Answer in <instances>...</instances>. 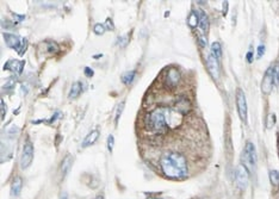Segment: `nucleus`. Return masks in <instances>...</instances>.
I'll use <instances>...</instances> for the list:
<instances>
[{
    "label": "nucleus",
    "instance_id": "393cba45",
    "mask_svg": "<svg viewBox=\"0 0 279 199\" xmlns=\"http://www.w3.org/2000/svg\"><path fill=\"white\" fill-rule=\"evenodd\" d=\"M46 44H48V51H50V53H55L59 50V46L53 41H48Z\"/></svg>",
    "mask_w": 279,
    "mask_h": 199
},
{
    "label": "nucleus",
    "instance_id": "6ab92c4d",
    "mask_svg": "<svg viewBox=\"0 0 279 199\" xmlns=\"http://www.w3.org/2000/svg\"><path fill=\"white\" fill-rule=\"evenodd\" d=\"M211 54H213L217 59H221V56H222V46H221V44H219L218 42H215V43H213V46H211V51H210Z\"/></svg>",
    "mask_w": 279,
    "mask_h": 199
},
{
    "label": "nucleus",
    "instance_id": "cd10ccee",
    "mask_svg": "<svg viewBox=\"0 0 279 199\" xmlns=\"http://www.w3.org/2000/svg\"><path fill=\"white\" fill-rule=\"evenodd\" d=\"M0 109H1V119H4L5 118V114H6L7 107H6V104L2 100H1V106H0Z\"/></svg>",
    "mask_w": 279,
    "mask_h": 199
},
{
    "label": "nucleus",
    "instance_id": "4be33fe9",
    "mask_svg": "<svg viewBox=\"0 0 279 199\" xmlns=\"http://www.w3.org/2000/svg\"><path fill=\"white\" fill-rule=\"evenodd\" d=\"M273 82H274V86L279 85V65L273 66Z\"/></svg>",
    "mask_w": 279,
    "mask_h": 199
},
{
    "label": "nucleus",
    "instance_id": "39448f33",
    "mask_svg": "<svg viewBox=\"0 0 279 199\" xmlns=\"http://www.w3.org/2000/svg\"><path fill=\"white\" fill-rule=\"evenodd\" d=\"M236 107H237V112L239 117L243 123L247 122V101L245 93L241 88L236 90Z\"/></svg>",
    "mask_w": 279,
    "mask_h": 199
},
{
    "label": "nucleus",
    "instance_id": "473e14b6",
    "mask_svg": "<svg viewBox=\"0 0 279 199\" xmlns=\"http://www.w3.org/2000/svg\"><path fill=\"white\" fill-rule=\"evenodd\" d=\"M59 114H60V113H59V112H56V113H55V114H54V117H53V118H51V119L49 120V123H53L54 120H55V119H56V118H57V117H59Z\"/></svg>",
    "mask_w": 279,
    "mask_h": 199
},
{
    "label": "nucleus",
    "instance_id": "9b49d317",
    "mask_svg": "<svg viewBox=\"0 0 279 199\" xmlns=\"http://www.w3.org/2000/svg\"><path fill=\"white\" fill-rule=\"evenodd\" d=\"M4 40L6 42V44L12 49H16L18 53H20V46H22V41L18 36L12 35V33H4Z\"/></svg>",
    "mask_w": 279,
    "mask_h": 199
},
{
    "label": "nucleus",
    "instance_id": "c756f323",
    "mask_svg": "<svg viewBox=\"0 0 279 199\" xmlns=\"http://www.w3.org/2000/svg\"><path fill=\"white\" fill-rule=\"evenodd\" d=\"M105 27H106V29H109V30H111V31H112L113 29H115V27H113L112 20L110 19V18H107L106 22H105Z\"/></svg>",
    "mask_w": 279,
    "mask_h": 199
},
{
    "label": "nucleus",
    "instance_id": "4468645a",
    "mask_svg": "<svg viewBox=\"0 0 279 199\" xmlns=\"http://www.w3.org/2000/svg\"><path fill=\"white\" fill-rule=\"evenodd\" d=\"M99 138V131L98 130H93L91 133H88L85 139L82 141V147L84 148H87V147L90 146H93L95 142H97V139Z\"/></svg>",
    "mask_w": 279,
    "mask_h": 199
},
{
    "label": "nucleus",
    "instance_id": "aec40b11",
    "mask_svg": "<svg viewBox=\"0 0 279 199\" xmlns=\"http://www.w3.org/2000/svg\"><path fill=\"white\" fill-rule=\"evenodd\" d=\"M187 23H188V25L191 27H196L198 25V23H199V19H198V16L196 13V11H193L192 13L190 14V17H188V19H187Z\"/></svg>",
    "mask_w": 279,
    "mask_h": 199
},
{
    "label": "nucleus",
    "instance_id": "20e7f679",
    "mask_svg": "<svg viewBox=\"0 0 279 199\" xmlns=\"http://www.w3.org/2000/svg\"><path fill=\"white\" fill-rule=\"evenodd\" d=\"M33 159V144L29 138H27L24 147H23V153L20 156V167L22 169H27L31 165Z\"/></svg>",
    "mask_w": 279,
    "mask_h": 199
},
{
    "label": "nucleus",
    "instance_id": "ddd939ff",
    "mask_svg": "<svg viewBox=\"0 0 279 199\" xmlns=\"http://www.w3.org/2000/svg\"><path fill=\"white\" fill-rule=\"evenodd\" d=\"M6 69H11L17 75H20V74L23 73V69H24V61H19V60L10 61V62L6 63Z\"/></svg>",
    "mask_w": 279,
    "mask_h": 199
},
{
    "label": "nucleus",
    "instance_id": "f3484780",
    "mask_svg": "<svg viewBox=\"0 0 279 199\" xmlns=\"http://www.w3.org/2000/svg\"><path fill=\"white\" fill-rule=\"evenodd\" d=\"M81 93V84L80 82H74L71 88V92H69V98L71 99H75L79 97V94Z\"/></svg>",
    "mask_w": 279,
    "mask_h": 199
},
{
    "label": "nucleus",
    "instance_id": "6e6552de",
    "mask_svg": "<svg viewBox=\"0 0 279 199\" xmlns=\"http://www.w3.org/2000/svg\"><path fill=\"white\" fill-rule=\"evenodd\" d=\"M273 86H274V82H273V66H272L266 70L265 75H264V79H262V82H261V91H262L264 94H270V92L272 91Z\"/></svg>",
    "mask_w": 279,
    "mask_h": 199
},
{
    "label": "nucleus",
    "instance_id": "2f4dec72",
    "mask_svg": "<svg viewBox=\"0 0 279 199\" xmlns=\"http://www.w3.org/2000/svg\"><path fill=\"white\" fill-rule=\"evenodd\" d=\"M253 59H254V57H253V51L251 50V51H248V53H247L246 60H247V62H248V63H252Z\"/></svg>",
    "mask_w": 279,
    "mask_h": 199
},
{
    "label": "nucleus",
    "instance_id": "f03ea898",
    "mask_svg": "<svg viewBox=\"0 0 279 199\" xmlns=\"http://www.w3.org/2000/svg\"><path fill=\"white\" fill-rule=\"evenodd\" d=\"M160 167L164 174L172 179H183L187 175L188 166L185 156L179 152H166L160 159Z\"/></svg>",
    "mask_w": 279,
    "mask_h": 199
},
{
    "label": "nucleus",
    "instance_id": "f8f14e48",
    "mask_svg": "<svg viewBox=\"0 0 279 199\" xmlns=\"http://www.w3.org/2000/svg\"><path fill=\"white\" fill-rule=\"evenodd\" d=\"M196 13L198 16V19H199V23H198V27H199L200 31L203 33H206L209 31V27H210V22H209V18L208 16L205 14V12L203 11H196Z\"/></svg>",
    "mask_w": 279,
    "mask_h": 199
},
{
    "label": "nucleus",
    "instance_id": "9d476101",
    "mask_svg": "<svg viewBox=\"0 0 279 199\" xmlns=\"http://www.w3.org/2000/svg\"><path fill=\"white\" fill-rule=\"evenodd\" d=\"M174 110L180 114H186V113L191 112L192 110V104L191 101L186 98H180L175 101L174 104Z\"/></svg>",
    "mask_w": 279,
    "mask_h": 199
},
{
    "label": "nucleus",
    "instance_id": "bb28decb",
    "mask_svg": "<svg viewBox=\"0 0 279 199\" xmlns=\"http://www.w3.org/2000/svg\"><path fill=\"white\" fill-rule=\"evenodd\" d=\"M113 144H115V138H113L112 135H110L107 137V149H109V152H112Z\"/></svg>",
    "mask_w": 279,
    "mask_h": 199
},
{
    "label": "nucleus",
    "instance_id": "c85d7f7f",
    "mask_svg": "<svg viewBox=\"0 0 279 199\" xmlns=\"http://www.w3.org/2000/svg\"><path fill=\"white\" fill-rule=\"evenodd\" d=\"M264 54H265V46H258V50H257V55H258V57H262L264 56Z\"/></svg>",
    "mask_w": 279,
    "mask_h": 199
},
{
    "label": "nucleus",
    "instance_id": "a211bd4d",
    "mask_svg": "<svg viewBox=\"0 0 279 199\" xmlns=\"http://www.w3.org/2000/svg\"><path fill=\"white\" fill-rule=\"evenodd\" d=\"M135 72L134 70H130V72H126V73H124L123 75H122V82L123 84H125V85H129V84H131L133 82V80L134 78H135Z\"/></svg>",
    "mask_w": 279,
    "mask_h": 199
},
{
    "label": "nucleus",
    "instance_id": "a878e982",
    "mask_svg": "<svg viewBox=\"0 0 279 199\" xmlns=\"http://www.w3.org/2000/svg\"><path fill=\"white\" fill-rule=\"evenodd\" d=\"M197 41H198V44H199L202 48H205L206 44H208V40L204 35H197Z\"/></svg>",
    "mask_w": 279,
    "mask_h": 199
},
{
    "label": "nucleus",
    "instance_id": "dca6fc26",
    "mask_svg": "<svg viewBox=\"0 0 279 199\" xmlns=\"http://www.w3.org/2000/svg\"><path fill=\"white\" fill-rule=\"evenodd\" d=\"M72 162H73V158L71 155H67L66 158L62 160V162H61V166H60L61 172L63 173V174L69 172V169L72 167Z\"/></svg>",
    "mask_w": 279,
    "mask_h": 199
},
{
    "label": "nucleus",
    "instance_id": "1a4fd4ad",
    "mask_svg": "<svg viewBox=\"0 0 279 199\" xmlns=\"http://www.w3.org/2000/svg\"><path fill=\"white\" fill-rule=\"evenodd\" d=\"M180 79H181V75H180L179 70L177 68H169L168 72L166 73V85L168 87H175L179 84Z\"/></svg>",
    "mask_w": 279,
    "mask_h": 199
},
{
    "label": "nucleus",
    "instance_id": "412c9836",
    "mask_svg": "<svg viewBox=\"0 0 279 199\" xmlns=\"http://www.w3.org/2000/svg\"><path fill=\"white\" fill-rule=\"evenodd\" d=\"M268 175H270V180H271L272 185L278 186L279 185V172L278 171H270Z\"/></svg>",
    "mask_w": 279,
    "mask_h": 199
},
{
    "label": "nucleus",
    "instance_id": "72a5a7b5",
    "mask_svg": "<svg viewBox=\"0 0 279 199\" xmlns=\"http://www.w3.org/2000/svg\"><path fill=\"white\" fill-rule=\"evenodd\" d=\"M60 199H68V196H67V193H62V196H61Z\"/></svg>",
    "mask_w": 279,
    "mask_h": 199
},
{
    "label": "nucleus",
    "instance_id": "b1692460",
    "mask_svg": "<svg viewBox=\"0 0 279 199\" xmlns=\"http://www.w3.org/2000/svg\"><path fill=\"white\" fill-rule=\"evenodd\" d=\"M123 109H124V101H120V104L117 105V109H116V118H115L116 123H117V122H118V119H120V114H122V111H123Z\"/></svg>",
    "mask_w": 279,
    "mask_h": 199
},
{
    "label": "nucleus",
    "instance_id": "0eeeda50",
    "mask_svg": "<svg viewBox=\"0 0 279 199\" xmlns=\"http://www.w3.org/2000/svg\"><path fill=\"white\" fill-rule=\"evenodd\" d=\"M206 67H208V70L210 75L213 76V79H218L219 76V63L218 59L213 55V54H209L208 57H206Z\"/></svg>",
    "mask_w": 279,
    "mask_h": 199
},
{
    "label": "nucleus",
    "instance_id": "f704fd0d",
    "mask_svg": "<svg viewBox=\"0 0 279 199\" xmlns=\"http://www.w3.org/2000/svg\"><path fill=\"white\" fill-rule=\"evenodd\" d=\"M95 199H103V197H100V196H99V197H97Z\"/></svg>",
    "mask_w": 279,
    "mask_h": 199
},
{
    "label": "nucleus",
    "instance_id": "423d86ee",
    "mask_svg": "<svg viewBox=\"0 0 279 199\" xmlns=\"http://www.w3.org/2000/svg\"><path fill=\"white\" fill-rule=\"evenodd\" d=\"M248 181H249V175H248V169L243 165H240L236 168V172H235V182L236 186L239 187L240 190H245L248 185Z\"/></svg>",
    "mask_w": 279,
    "mask_h": 199
},
{
    "label": "nucleus",
    "instance_id": "c9c22d12",
    "mask_svg": "<svg viewBox=\"0 0 279 199\" xmlns=\"http://www.w3.org/2000/svg\"><path fill=\"white\" fill-rule=\"evenodd\" d=\"M149 199H152V198H149Z\"/></svg>",
    "mask_w": 279,
    "mask_h": 199
},
{
    "label": "nucleus",
    "instance_id": "7c9ffc66",
    "mask_svg": "<svg viewBox=\"0 0 279 199\" xmlns=\"http://www.w3.org/2000/svg\"><path fill=\"white\" fill-rule=\"evenodd\" d=\"M84 72H85V75L86 76H93V74H94V72L92 70V68H90V67H86L85 69H84Z\"/></svg>",
    "mask_w": 279,
    "mask_h": 199
},
{
    "label": "nucleus",
    "instance_id": "f257e3e1",
    "mask_svg": "<svg viewBox=\"0 0 279 199\" xmlns=\"http://www.w3.org/2000/svg\"><path fill=\"white\" fill-rule=\"evenodd\" d=\"M181 120L183 114L165 107H159L155 109L153 112L148 113L146 117V128L149 133H165L171 128L180 125Z\"/></svg>",
    "mask_w": 279,
    "mask_h": 199
},
{
    "label": "nucleus",
    "instance_id": "7ed1b4c3",
    "mask_svg": "<svg viewBox=\"0 0 279 199\" xmlns=\"http://www.w3.org/2000/svg\"><path fill=\"white\" fill-rule=\"evenodd\" d=\"M242 165L246 167L248 169V172L251 171L253 172L255 169V166H257V150H255V147L251 141H248L245 146V149H243V153H242Z\"/></svg>",
    "mask_w": 279,
    "mask_h": 199
},
{
    "label": "nucleus",
    "instance_id": "2eb2a0df",
    "mask_svg": "<svg viewBox=\"0 0 279 199\" xmlns=\"http://www.w3.org/2000/svg\"><path fill=\"white\" fill-rule=\"evenodd\" d=\"M22 187H23V181L20 178H16L12 181V185H11V194L17 197L22 191Z\"/></svg>",
    "mask_w": 279,
    "mask_h": 199
},
{
    "label": "nucleus",
    "instance_id": "5701e85b",
    "mask_svg": "<svg viewBox=\"0 0 279 199\" xmlns=\"http://www.w3.org/2000/svg\"><path fill=\"white\" fill-rule=\"evenodd\" d=\"M105 29H106V27H104L103 24H95V25H94V27H93V31H94V33H95V35H98V36H101L103 33L105 32Z\"/></svg>",
    "mask_w": 279,
    "mask_h": 199
}]
</instances>
